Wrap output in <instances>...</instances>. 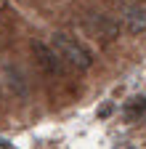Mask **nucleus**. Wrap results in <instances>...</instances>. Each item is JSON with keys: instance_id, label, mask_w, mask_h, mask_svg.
<instances>
[{"instance_id": "nucleus-1", "label": "nucleus", "mask_w": 146, "mask_h": 149, "mask_svg": "<svg viewBox=\"0 0 146 149\" xmlns=\"http://www.w3.org/2000/svg\"><path fill=\"white\" fill-rule=\"evenodd\" d=\"M51 48L59 53V59L72 67V69H90L93 67V53H90V48L85 43H80L77 37H72V35H64V32H56L51 37Z\"/></svg>"}, {"instance_id": "nucleus-2", "label": "nucleus", "mask_w": 146, "mask_h": 149, "mask_svg": "<svg viewBox=\"0 0 146 149\" xmlns=\"http://www.w3.org/2000/svg\"><path fill=\"white\" fill-rule=\"evenodd\" d=\"M32 51H35V59H37V64L43 67L45 74L56 77V74L66 72V64L59 59V53L51 48V43H32Z\"/></svg>"}, {"instance_id": "nucleus-3", "label": "nucleus", "mask_w": 146, "mask_h": 149, "mask_svg": "<svg viewBox=\"0 0 146 149\" xmlns=\"http://www.w3.org/2000/svg\"><path fill=\"white\" fill-rule=\"evenodd\" d=\"M85 27H88V32H93L101 40H114L120 35V22L112 19V16H106V13H88Z\"/></svg>"}, {"instance_id": "nucleus-4", "label": "nucleus", "mask_w": 146, "mask_h": 149, "mask_svg": "<svg viewBox=\"0 0 146 149\" xmlns=\"http://www.w3.org/2000/svg\"><path fill=\"white\" fill-rule=\"evenodd\" d=\"M120 22H122V27L130 32V35H141V32H146V6H127L125 11H122V16H120Z\"/></svg>"}, {"instance_id": "nucleus-5", "label": "nucleus", "mask_w": 146, "mask_h": 149, "mask_svg": "<svg viewBox=\"0 0 146 149\" xmlns=\"http://www.w3.org/2000/svg\"><path fill=\"white\" fill-rule=\"evenodd\" d=\"M8 72V88L13 91V96H19V99H27L29 96V80H27V74L19 69V67H6Z\"/></svg>"}, {"instance_id": "nucleus-6", "label": "nucleus", "mask_w": 146, "mask_h": 149, "mask_svg": "<svg viewBox=\"0 0 146 149\" xmlns=\"http://www.w3.org/2000/svg\"><path fill=\"white\" fill-rule=\"evenodd\" d=\"M122 115H125V120H138L141 115H146V99L141 96V99H130V101H125Z\"/></svg>"}, {"instance_id": "nucleus-7", "label": "nucleus", "mask_w": 146, "mask_h": 149, "mask_svg": "<svg viewBox=\"0 0 146 149\" xmlns=\"http://www.w3.org/2000/svg\"><path fill=\"white\" fill-rule=\"evenodd\" d=\"M0 149H11V144H8L6 139H0Z\"/></svg>"}]
</instances>
